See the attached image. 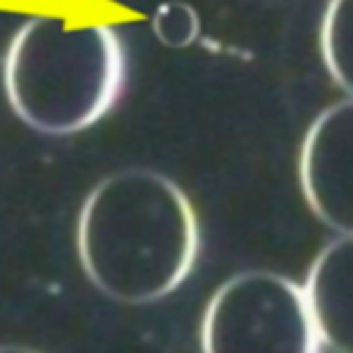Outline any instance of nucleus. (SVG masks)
I'll return each mask as SVG.
<instances>
[{"instance_id":"nucleus-3","label":"nucleus","mask_w":353,"mask_h":353,"mask_svg":"<svg viewBox=\"0 0 353 353\" xmlns=\"http://www.w3.org/2000/svg\"><path fill=\"white\" fill-rule=\"evenodd\" d=\"M208 353H316L301 285L271 271H245L212 294L201 327Z\"/></svg>"},{"instance_id":"nucleus-7","label":"nucleus","mask_w":353,"mask_h":353,"mask_svg":"<svg viewBox=\"0 0 353 353\" xmlns=\"http://www.w3.org/2000/svg\"><path fill=\"white\" fill-rule=\"evenodd\" d=\"M151 28L158 41L168 48H189L201 36V17L184 0H168L156 8Z\"/></svg>"},{"instance_id":"nucleus-5","label":"nucleus","mask_w":353,"mask_h":353,"mask_svg":"<svg viewBox=\"0 0 353 353\" xmlns=\"http://www.w3.org/2000/svg\"><path fill=\"white\" fill-rule=\"evenodd\" d=\"M318 351H353V241L339 236L316 257L301 288Z\"/></svg>"},{"instance_id":"nucleus-4","label":"nucleus","mask_w":353,"mask_h":353,"mask_svg":"<svg viewBox=\"0 0 353 353\" xmlns=\"http://www.w3.org/2000/svg\"><path fill=\"white\" fill-rule=\"evenodd\" d=\"M299 186L311 212L341 236L353 231V104L325 109L301 141Z\"/></svg>"},{"instance_id":"nucleus-1","label":"nucleus","mask_w":353,"mask_h":353,"mask_svg":"<svg viewBox=\"0 0 353 353\" xmlns=\"http://www.w3.org/2000/svg\"><path fill=\"white\" fill-rule=\"evenodd\" d=\"M198 219L186 193L156 170H121L85 198L76 224L90 283L121 304H151L189 278Z\"/></svg>"},{"instance_id":"nucleus-2","label":"nucleus","mask_w":353,"mask_h":353,"mask_svg":"<svg viewBox=\"0 0 353 353\" xmlns=\"http://www.w3.org/2000/svg\"><path fill=\"white\" fill-rule=\"evenodd\" d=\"M125 81L118 33L94 19L43 12L14 33L3 85L14 116L43 134H73L106 116Z\"/></svg>"},{"instance_id":"nucleus-6","label":"nucleus","mask_w":353,"mask_h":353,"mask_svg":"<svg viewBox=\"0 0 353 353\" xmlns=\"http://www.w3.org/2000/svg\"><path fill=\"white\" fill-rule=\"evenodd\" d=\"M321 59L332 81L353 90V0H330L321 21Z\"/></svg>"}]
</instances>
